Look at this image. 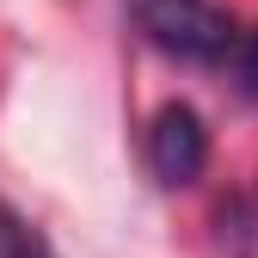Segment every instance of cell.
I'll list each match as a JSON object with an SVG mask.
<instances>
[{"instance_id":"cell-1","label":"cell","mask_w":258,"mask_h":258,"mask_svg":"<svg viewBox=\"0 0 258 258\" xmlns=\"http://www.w3.org/2000/svg\"><path fill=\"white\" fill-rule=\"evenodd\" d=\"M136 25L148 31L154 49H166L178 61H197V68L228 61L234 37H240V25L215 0H136Z\"/></svg>"},{"instance_id":"cell-2","label":"cell","mask_w":258,"mask_h":258,"mask_svg":"<svg viewBox=\"0 0 258 258\" xmlns=\"http://www.w3.org/2000/svg\"><path fill=\"white\" fill-rule=\"evenodd\" d=\"M148 166L160 184H197L209 166V129L190 105H160L148 123Z\"/></svg>"},{"instance_id":"cell-4","label":"cell","mask_w":258,"mask_h":258,"mask_svg":"<svg viewBox=\"0 0 258 258\" xmlns=\"http://www.w3.org/2000/svg\"><path fill=\"white\" fill-rule=\"evenodd\" d=\"M234 74H240L246 99H258V31H240L234 37Z\"/></svg>"},{"instance_id":"cell-3","label":"cell","mask_w":258,"mask_h":258,"mask_svg":"<svg viewBox=\"0 0 258 258\" xmlns=\"http://www.w3.org/2000/svg\"><path fill=\"white\" fill-rule=\"evenodd\" d=\"M0 258H55V252H49V240L31 228L19 209L0 203Z\"/></svg>"}]
</instances>
